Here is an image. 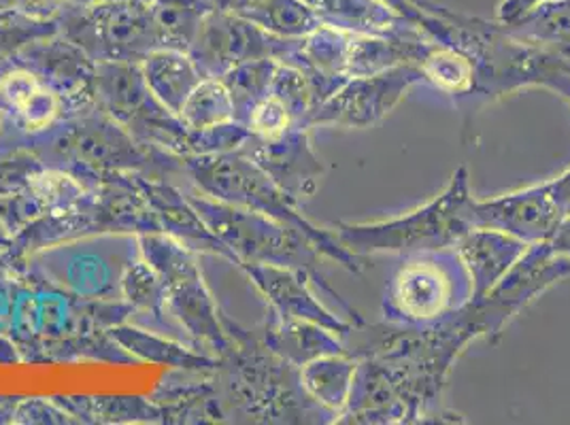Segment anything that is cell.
Listing matches in <instances>:
<instances>
[{"label": "cell", "instance_id": "6", "mask_svg": "<svg viewBox=\"0 0 570 425\" xmlns=\"http://www.w3.org/2000/svg\"><path fill=\"white\" fill-rule=\"evenodd\" d=\"M471 228H490L528 245L549 243L564 221L547 184L502 194L490 200L473 198L466 209Z\"/></svg>", "mask_w": 570, "mask_h": 425}, {"label": "cell", "instance_id": "1", "mask_svg": "<svg viewBox=\"0 0 570 425\" xmlns=\"http://www.w3.org/2000/svg\"><path fill=\"white\" fill-rule=\"evenodd\" d=\"M362 338L347 354L357 359L352 396L338 424L458 422L441 401L453 364L485 338L471 303L426 326H357Z\"/></svg>", "mask_w": 570, "mask_h": 425}, {"label": "cell", "instance_id": "7", "mask_svg": "<svg viewBox=\"0 0 570 425\" xmlns=\"http://www.w3.org/2000/svg\"><path fill=\"white\" fill-rule=\"evenodd\" d=\"M249 273L256 284L261 285L262 291L268 296L273 307L277 308L279 317L320 324L338 334L343 340H347L352 330L357 328L356 324L334 315L333 310H328L313 296L305 270L277 264H256L254 268H249Z\"/></svg>", "mask_w": 570, "mask_h": 425}, {"label": "cell", "instance_id": "11", "mask_svg": "<svg viewBox=\"0 0 570 425\" xmlns=\"http://www.w3.org/2000/svg\"><path fill=\"white\" fill-rule=\"evenodd\" d=\"M145 83L170 113H179L186 98L198 86V72L188 58L179 53H156L145 62Z\"/></svg>", "mask_w": 570, "mask_h": 425}, {"label": "cell", "instance_id": "18", "mask_svg": "<svg viewBox=\"0 0 570 425\" xmlns=\"http://www.w3.org/2000/svg\"><path fill=\"white\" fill-rule=\"evenodd\" d=\"M549 245H551L553 251L562 254L564 258L570 260V217L560 224V228L556 230V235L551 237Z\"/></svg>", "mask_w": 570, "mask_h": 425}, {"label": "cell", "instance_id": "14", "mask_svg": "<svg viewBox=\"0 0 570 425\" xmlns=\"http://www.w3.org/2000/svg\"><path fill=\"white\" fill-rule=\"evenodd\" d=\"M237 107L228 86L217 79L198 81L186 98L179 116L191 130H212L235 119Z\"/></svg>", "mask_w": 570, "mask_h": 425}, {"label": "cell", "instance_id": "8", "mask_svg": "<svg viewBox=\"0 0 570 425\" xmlns=\"http://www.w3.org/2000/svg\"><path fill=\"white\" fill-rule=\"evenodd\" d=\"M528 247L530 245L520 238L490 228H471L460 238L453 249L469 275L471 300L485 296L499 284L520 261Z\"/></svg>", "mask_w": 570, "mask_h": 425}, {"label": "cell", "instance_id": "3", "mask_svg": "<svg viewBox=\"0 0 570 425\" xmlns=\"http://www.w3.org/2000/svg\"><path fill=\"white\" fill-rule=\"evenodd\" d=\"M471 300L469 275L455 249L404 256L385 287L381 310L390 324L426 326Z\"/></svg>", "mask_w": 570, "mask_h": 425}, {"label": "cell", "instance_id": "10", "mask_svg": "<svg viewBox=\"0 0 570 425\" xmlns=\"http://www.w3.org/2000/svg\"><path fill=\"white\" fill-rule=\"evenodd\" d=\"M273 352L284 357L287 364L301 368L322 355L345 354V340L334 332L305 322V319H285L271 334Z\"/></svg>", "mask_w": 570, "mask_h": 425}, {"label": "cell", "instance_id": "16", "mask_svg": "<svg viewBox=\"0 0 570 425\" xmlns=\"http://www.w3.org/2000/svg\"><path fill=\"white\" fill-rule=\"evenodd\" d=\"M35 181L30 184V189L37 194V198L46 200L48 205H69L79 194L81 188L72 181L71 177L60 175V172H43L32 177Z\"/></svg>", "mask_w": 570, "mask_h": 425}, {"label": "cell", "instance_id": "2", "mask_svg": "<svg viewBox=\"0 0 570 425\" xmlns=\"http://www.w3.org/2000/svg\"><path fill=\"white\" fill-rule=\"evenodd\" d=\"M471 200L469 170L466 166H460L443 194L424 207L385 221L338 224L334 226V235L352 254L362 258L373 254L413 256L453 249L471 230L466 219Z\"/></svg>", "mask_w": 570, "mask_h": 425}, {"label": "cell", "instance_id": "4", "mask_svg": "<svg viewBox=\"0 0 570 425\" xmlns=\"http://www.w3.org/2000/svg\"><path fill=\"white\" fill-rule=\"evenodd\" d=\"M570 277V260L553 251L549 243L530 245L520 261L485 296L469 300L490 343L499 340L502 330L523 308L532 305L551 285Z\"/></svg>", "mask_w": 570, "mask_h": 425}, {"label": "cell", "instance_id": "19", "mask_svg": "<svg viewBox=\"0 0 570 425\" xmlns=\"http://www.w3.org/2000/svg\"><path fill=\"white\" fill-rule=\"evenodd\" d=\"M569 102H570V100H569Z\"/></svg>", "mask_w": 570, "mask_h": 425}, {"label": "cell", "instance_id": "9", "mask_svg": "<svg viewBox=\"0 0 570 425\" xmlns=\"http://www.w3.org/2000/svg\"><path fill=\"white\" fill-rule=\"evenodd\" d=\"M356 370V357L345 352V354L322 355L309 364L301 366L298 378L311 401L315 402L320 408H324L336 422L352 396Z\"/></svg>", "mask_w": 570, "mask_h": 425}, {"label": "cell", "instance_id": "17", "mask_svg": "<svg viewBox=\"0 0 570 425\" xmlns=\"http://www.w3.org/2000/svg\"><path fill=\"white\" fill-rule=\"evenodd\" d=\"M549 191H551V198L556 202V207L562 212L564 219L570 217V168L567 172H562L560 177L547 181Z\"/></svg>", "mask_w": 570, "mask_h": 425}, {"label": "cell", "instance_id": "13", "mask_svg": "<svg viewBox=\"0 0 570 425\" xmlns=\"http://www.w3.org/2000/svg\"><path fill=\"white\" fill-rule=\"evenodd\" d=\"M502 26L523 41L570 56V0L534 7L522 18Z\"/></svg>", "mask_w": 570, "mask_h": 425}, {"label": "cell", "instance_id": "15", "mask_svg": "<svg viewBox=\"0 0 570 425\" xmlns=\"http://www.w3.org/2000/svg\"><path fill=\"white\" fill-rule=\"evenodd\" d=\"M247 126L261 141H273L279 139L287 130L296 128V121L284 102L268 92V96H264L249 109Z\"/></svg>", "mask_w": 570, "mask_h": 425}, {"label": "cell", "instance_id": "5", "mask_svg": "<svg viewBox=\"0 0 570 425\" xmlns=\"http://www.w3.org/2000/svg\"><path fill=\"white\" fill-rule=\"evenodd\" d=\"M422 81L424 75L411 65H401L368 77H354L317 107L309 123L373 128L403 102L415 83Z\"/></svg>", "mask_w": 570, "mask_h": 425}, {"label": "cell", "instance_id": "12", "mask_svg": "<svg viewBox=\"0 0 570 425\" xmlns=\"http://www.w3.org/2000/svg\"><path fill=\"white\" fill-rule=\"evenodd\" d=\"M0 96L32 130L46 128L58 116V98L32 72L7 75L0 83Z\"/></svg>", "mask_w": 570, "mask_h": 425}]
</instances>
